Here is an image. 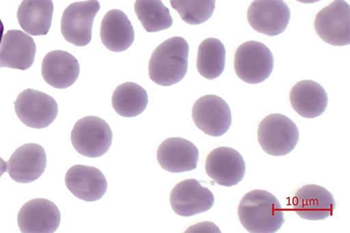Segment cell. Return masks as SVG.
<instances>
[{
	"label": "cell",
	"mask_w": 350,
	"mask_h": 233,
	"mask_svg": "<svg viewBox=\"0 0 350 233\" xmlns=\"http://www.w3.org/2000/svg\"><path fill=\"white\" fill-rule=\"evenodd\" d=\"M240 222L251 233L277 232L284 223V212L273 194L252 190L243 196L238 210Z\"/></svg>",
	"instance_id": "1"
},
{
	"label": "cell",
	"mask_w": 350,
	"mask_h": 233,
	"mask_svg": "<svg viewBox=\"0 0 350 233\" xmlns=\"http://www.w3.org/2000/svg\"><path fill=\"white\" fill-rule=\"evenodd\" d=\"M189 46L185 38L173 37L154 49L148 64L152 82L169 87L185 79L189 68Z\"/></svg>",
	"instance_id": "2"
},
{
	"label": "cell",
	"mask_w": 350,
	"mask_h": 233,
	"mask_svg": "<svg viewBox=\"0 0 350 233\" xmlns=\"http://www.w3.org/2000/svg\"><path fill=\"white\" fill-rule=\"evenodd\" d=\"M299 139V132L295 122L288 116L272 114L260 123L258 141L267 154L284 156L295 150Z\"/></svg>",
	"instance_id": "3"
},
{
	"label": "cell",
	"mask_w": 350,
	"mask_h": 233,
	"mask_svg": "<svg viewBox=\"0 0 350 233\" xmlns=\"http://www.w3.org/2000/svg\"><path fill=\"white\" fill-rule=\"evenodd\" d=\"M274 68V57L262 42L249 41L237 49L234 69L240 79L250 84L265 82Z\"/></svg>",
	"instance_id": "4"
},
{
	"label": "cell",
	"mask_w": 350,
	"mask_h": 233,
	"mask_svg": "<svg viewBox=\"0 0 350 233\" xmlns=\"http://www.w3.org/2000/svg\"><path fill=\"white\" fill-rule=\"evenodd\" d=\"M113 134L105 120L86 116L77 121L70 140L75 150L83 156L98 158L107 153L111 146Z\"/></svg>",
	"instance_id": "5"
},
{
	"label": "cell",
	"mask_w": 350,
	"mask_h": 233,
	"mask_svg": "<svg viewBox=\"0 0 350 233\" xmlns=\"http://www.w3.org/2000/svg\"><path fill=\"white\" fill-rule=\"evenodd\" d=\"M100 10L98 0L70 3L64 12L61 30L65 40L77 47H84L92 40L95 16Z\"/></svg>",
	"instance_id": "6"
},
{
	"label": "cell",
	"mask_w": 350,
	"mask_h": 233,
	"mask_svg": "<svg viewBox=\"0 0 350 233\" xmlns=\"http://www.w3.org/2000/svg\"><path fill=\"white\" fill-rule=\"evenodd\" d=\"M14 105L17 118L31 128H45L58 115V105L54 98L30 88L21 92Z\"/></svg>",
	"instance_id": "7"
},
{
	"label": "cell",
	"mask_w": 350,
	"mask_h": 233,
	"mask_svg": "<svg viewBox=\"0 0 350 233\" xmlns=\"http://www.w3.org/2000/svg\"><path fill=\"white\" fill-rule=\"evenodd\" d=\"M314 29L318 36L332 46L350 44V6L345 0H334L317 13Z\"/></svg>",
	"instance_id": "8"
},
{
	"label": "cell",
	"mask_w": 350,
	"mask_h": 233,
	"mask_svg": "<svg viewBox=\"0 0 350 233\" xmlns=\"http://www.w3.org/2000/svg\"><path fill=\"white\" fill-rule=\"evenodd\" d=\"M192 118L196 126L211 137L224 135L232 125V112L224 98L206 95L193 105Z\"/></svg>",
	"instance_id": "9"
},
{
	"label": "cell",
	"mask_w": 350,
	"mask_h": 233,
	"mask_svg": "<svg viewBox=\"0 0 350 233\" xmlns=\"http://www.w3.org/2000/svg\"><path fill=\"white\" fill-rule=\"evenodd\" d=\"M291 17L284 0H254L247 10V21L258 33L274 37L284 33Z\"/></svg>",
	"instance_id": "10"
},
{
	"label": "cell",
	"mask_w": 350,
	"mask_h": 233,
	"mask_svg": "<svg viewBox=\"0 0 350 233\" xmlns=\"http://www.w3.org/2000/svg\"><path fill=\"white\" fill-rule=\"evenodd\" d=\"M170 202L180 217H189L210 210L215 204L213 193L196 179L178 183L172 189Z\"/></svg>",
	"instance_id": "11"
},
{
	"label": "cell",
	"mask_w": 350,
	"mask_h": 233,
	"mask_svg": "<svg viewBox=\"0 0 350 233\" xmlns=\"http://www.w3.org/2000/svg\"><path fill=\"white\" fill-rule=\"evenodd\" d=\"M206 171L218 185L230 188L245 178L246 165L241 154L234 148L219 147L208 154Z\"/></svg>",
	"instance_id": "12"
},
{
	"label": "cell",
	"mask_w": 350,
	"mask_h": 233,
	"mask_svg": "<svg viewBox=\"0 0 350 233\" xmlns=\"http://www.w3.org/2000/svg\"><path fill=\"white\" fill-rule=\"evenodd\" d=\"M61 220L58 207L45 199L28 201L21 207L17 217L20 231L23 233H54Z\"/></svg>",
	"instance_id": "13"
},
{
	"label": "cell",
	"mask_w": 350,
	"mask_h": 233,
	"mask_svg": "<svg viewBox=\"0 0 350 233\" xmlns=\"http://www.w3.org/2000/svg\"><path fill=\"white\" fill-rule=\"evenodd\" d=\"M46 167L44 148L40 144L27 143L14 152L7 162V172L14 181L26 184L40 178Z\"/></svg>",
	"instance_id": "14"
},
{
	"label": "cell",
	"mask_w": 350,
	"mask_h": 233,
	"mask_svg": "<svg viewBox=\"0 0 350 233\" xmlns=\"http://www.w3.org/2000/svg\"><path fill=\"white\" fill-rule=\"evenodd\" d=\"M335 208L334 195L323 187L318 185L302 187L297 191L293 199V210L305 220H325L331 217Z\"/></svg>",
	"instance_id": "15"
},
{
	"label": "cell",
	"mask_w": 350,
	"mask_h": 233,
	"mask_svg": "<svg viewBox=\"0 0 350 233\" xmlns=\"http://www.w3.org/2000/svg\"><path fill=\"white\" fill-rule=\"evenodd\" d=\"M36 55V44L30 35L20 30H10L0 44V68L26 70L31 68Z\"/></svg>",
	"instance_id": "16"
},
{
	"label": "cell",
	"mask_w": 350,
	"mask_h": 233,
	"mask_svg": "<svg viewBox=\"0 0 350 233\" xmlns=\"http://www.w3.org/2000/svg\"><path fill=\"white\" fill-rule=\"evenodd\" d=\"M66 186L77 199L94 202L102 199L107 190V181L103 173L96 167L77 165L66 175Z\"/></svg>",
	"instance_id": "17"
},
{
	"label": "cell",
	"mask_w": 350,
	"mask_h": 233,
	"mask_svg": "<svg viewBox=\"0 0 350 233\" xmlns=\"http://www.w3.org/2000/svg\"><path fill=\"white\" fill-rule=\"evenodd\" d=\"M200 151L190 141L183 137H170L157 150V161L161 167L172 173L193 171L197 168Z\"/></svg>",
	"instance_id": "18"
},
{
	"label": "cell",
	"mask_w": 350,
	"mask_h": 233,
	"mask_svg": "<svg viewBox=\"0 0 350 233\" xmlns=\"http://www.w3.org/2000/svg\"><path fill=\"white\" fill-rule=\"evenodd\" d=\"M79 74V61L66 51L49 52L42 62V76L45 82L58 90L72 86Z\"/></svg>",
	"instance_id": "19"
},
{
	"label": "cell",
	"mask_w": 350,
	"mask_h": 233,
	"mask_svg": "<svg viewBox=\"0 0 350 233\" xmlns=\"http://www.w3.org/2000/svg\"><path fill=\"white\" fill-rule=\"evenodd\" d=\"M290 104L304 118H319L327 108V94L319 83L304 80L293 87L290 92Z\"/></svg>",
	"instance_id": "20"
},
{
	"label": "cell",
	"mask_w": 350,
	"mask_h": 233,
	"mask_svg": "<svg viewBox=\"0 0 350 233\" xmlns=\"http://www.w3.org/2000/svg\"><path fill=\"white\" fill-rule=\"evenodd\" d=\"M100 38L109 51L123 52L133 44L135 31L125 13L120 10H111L102 20Z\"/></svg>",
	"instance_id": "21"
},
{
	"label": "cell",
	"mask_w": 350,
	"mask_h": 233,
	"mask_svg": "<svg viewBox=\"0 0 350 233\" xmlns=\"http://www.w3.org/2000/svg\"><path fill=\"white\" fill-rule=\"evenodd\" d=\"M53 13L52 0H23L17 12V20L27 34L44 36L51 29Z\"/></svg>",
	"instance_id": "22"
},
{
	"label": "cell",
	"mask_w": 350,
	"mask_h": 233,
	"mask_svg": "<svg viewBox=\"0 0 350 233\" xmlns=\"http://www.w3.org/2000/svg\"><path fill=\"white\" fill-rule=\"evenodd\" d=\"M147 92L139 84L125 83L116 88L112 95V106L123 118H136L147 108Z\"/></svg>",
	"instance_id": "23"
},
{
	"label": "cell",
	"mask_w": 350,
	"mask_h": 233,
	"mask_svg": "<svg viewBox=\"0 0 350 233\" xmlns=\"http://www.w3.org/2000/svg\"><path fill=\"white\" fill-rule=\"evenodd\" d=\"M226 49L217 38H210L201 42L198 49L197 69L201 76L214 80L224 73Z\"/></svg>",
	"instance_id": "24"
},
{
	"label": "cell",
	"mask_w": 350,
	"mask_h": 233,
	"mask_svg": "<svg viewBox=\"0 0 350 233\" xmlns=\"http://www.w3.org/2000/svg\"><path fill=\"white\" fill-rule=\"evenodd\" d=\"M134 10L148 33H157L172 26L170 10L161 0H136Z\"/></svg>",
	"instance_id": "25"
},
{
	"label": "cell",
	"mask_w": 350,
	"mask_h": 233,
	"mask_svg": "<svg viewBox=\"0 0 350 233\" xmlns=\"http://www.w3.org/2000/svg\"><path fill=\"white\" fill-rule=\"evenodd\" d=\"M173 9L189 25L206 23L213 15L215 0H170Z\"/></svg>",
	"instance_id": "26"
},
{
	"label": "cell",
	"mask_w": 350,
	"mask_h": 233,
	"mask_svg": "<svg viewBox=\"0 0 350 233\" xmlns=\"http://www.w3.org/2000/svg\"><path fill=\"white\" fill-rule=\"evenodd\" d=\"M186 232H221L220 229L212 222H201L187 229Z\"/></svg>",
	"instance_id": "27"
},
{
	"label": "cell",
	"mask_w": 350,
	"mask_h": 233,
	"mask_svg": "<svg viewBox=\"0 0 350 233\" xmlns=\"http://www.w3.org/2000/svg\"><path fill=\"white\" fill-rule=\"evenodd\" d=\"M7 172V162L0 157V178Z\"/></svg>",
	"instance_id": "28"
},
{
	"label": "cell",
	"mask_w": 350,
	"mask_h": 233,
	"mask_svg": "<svg viewBox=\"0 0 350 233\" xmlns=\"http://www.w3.org/2000/svg\"><path fill=\"white\" fill-rule=\"evenodd\" d=\"M3 30H5V27H3L2 20H0V44H1L2 38L3 36Z\"/></svg>",
	"instance_id": "29"
},
{
	"label": "cell",
	"mask_w": 350,
	"mask_h": 233,
	"mask_svg": "<svg viewBox=\"0 0 350 233\" xmlns=\"http://www.w3.org/2000/svg\"><path fill=\"white\" fill-rule=\"evenodd\" d=\"M297 1H299L300 3H313L321 1V0H297Z\"/></svg>",
	"instance_id": "30"
}]
</instances>
